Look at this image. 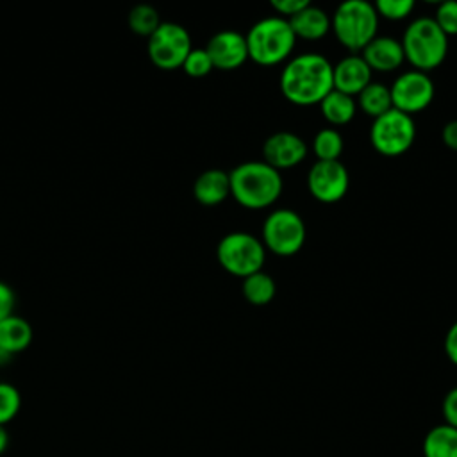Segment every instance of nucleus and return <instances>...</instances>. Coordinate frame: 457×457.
Returning a JSON list of instances; mask_svg holds the SVG:
<instances>
[{
  "mask_svg": "<svg viewBox=\"0 0 457 457\" xmlns=\"http://www.w3.org/2000/svg\"><path fill=\"white\" fill-rule=\"evenodd\" d=\"M248 59L261 66H275L289 61L296 37L289 21L280 16H268L253 23L245 36Z\"/></svg>",
  "mask_w": 457,
  "mask_h": 457,
  "instance_id": "nucleus-5",
  "label": "nucleus"
},
{
  "mask_svg": "<svg viewBox=\"0 0 457 457\" xmlns=\"http://www.w3.org/2000/svg\"><path fill=\"white\" fill-rule=\"evenodd\" d=\"M400 43L405 61H409L414 70L423 73L437 68L448 54V36L430 16L412 20L407 25Z\"/></svg>",
  "mask_w": 457,
  "mask_h": 457,
  "instance_id": "nucleus-3",
  "label": "nucleus"
},
{
  "mask_svg": "<svg viewBox=\"0 0 457 457\" xmlns=\"http://www.w3.org/2000/svg\"><path fill=\"white\" fill-rule=\"evenodd\" d=\"M423 457H457V428L446 423L432 427L421 443Z\"/></svg>",
  "mask_w": 457,
  "mask_h": 457,
  "instance_id": "nucleus-19",
  "label": "nucleus"
},
{
  "mask_svg": "<svg viewBox=\"0 0 457 457\" xmlns=\"http://www.w3.org/2000/svg\"><path fill=\"white\" fill-rule=\"evenodd\" d=\"M214 68L230 71L243 66L248 61V46L243 34L236 30L216 32L205 46Z\"/></svg>",
  "mask_w": 457,
  "mask_h": 457,
  "instance_id": "nucleus-13",
  "label": "nucleus"
},
{
  "mask_svg": "<svg viewBox=\"0 0 457 457\" xmlns=\"http://www.w3.org/2000/svg\"><path fill=\"white\" fill-rule=\"evenodd\" d=\"M32 336V325L18 314H11L0 321V350L11 355L29 348Z\"/></svg>",
  "mask_w": 457,
  "mask_h": 457,
  "instance_id": "nucleus-18",
  "label": "nucleus"
},
{
  "mask_svg": "<svg viewBox=\"0 0 457 457\" xmlns=\"http://www.w3.org/2000/svg\"><path fill=\"white\" fill-rule=\"evenodd\" d=\"M434 21L448 37L457 36V2L446 0V2L439 4L436 9Z\"/></svg>",
  "mask_w": 457,
  "mask_h": 457,
  "instance_id": "nucleus-28",
  "label": "nucleus"
},
{
  "mask_svg": "<svg viewBox=\"0 0 457 457\" xmlns=\"http://www.w3.org/2000/svg\"><path fill=\"white\" fill-rule=\"evenodd\" d=\"M307 228L302 216L293 209H275L262 223V245L280 257L295 255L302 250Z\"/></svg>",
  "mask_w": 457,
  "mask_h": 457,
  "instance_id": "nucleus-7",
  "label": "nucleus"
},
{
  "mask_svg": "<svg viewBox=\"0 0 457 457\" xmlns=\"http://www.w3.org/2000/svg\"><path fill=\"white\" fill-rule=\"evenodd\" d=\"M287 21L296 39L318 41L325 37L327 32L330 30V16L321 7H316L312 4L303 7Z\"/></svg>",
  "mask_w": 457,
  "mask_h": 457,
  "instance_id": "nucleus-17",
  "label": "nucleus"
},
{
  "mask_svg": "<svg viewBox=\"0 0 457 457\" xmlns=\"http://www.w3.org/2000/svg\"><path fill=\"white\" fill-rule=\"evenodd\" d=\"M230 195L246 209H266L282 195V175L264 161H248L228 171Z\"/></svg>",
  "mask_w": 457,
  "mask_h": 457,
  "instance_id": "nucleus-2",
  "label": "nucleus"
},
{
  "mask_svg": "<svg viewBox=\"0 0 457 457\" xmlns=\"http://www.w3.org/2000/svg\"><path fill=\"white\" fill-rule=\"evenodd\" d=\"M14 303H16V295L12 287L5 282L0 280V321L5 320L7 316L14 314Z\"/></svg>",
  "mask_w": 457,
  "mask_h": 457,
  "instance_id": "nucleus-31",
  "label": "nucleus"
},
{
  "mask_svg": "<svg viewBox=\"0 0 457 457\" xmlns=\"http://www.w3.org/2000/svg\"><path fill=\"white\" fill-rule=\"evenodd\" d=\"M373 5L378 18H386L389 21L405 20L414 11L412 0H377Z\"/></svg>",
  "mask_w": 457,
  "mask_h": 457,
  "instance_id": "nucleus-27",
  "label": "nucleus"
},
{
  "mask_svg": "<svg viewBox=\"0 0 457 457\" xmlns=\"http://www.w3.org/2000/svg\"><path fill=\"white\" fill-rule=\"evenodd\" d=\"M241 289H243V296L248 303L261 307V305L270 303L275 298L277 284L268 273H264L261 270V271L243 278Z\"/></svg>",
  "mask_w": 457,
  "mask_h": 457,
  "instance_id": "nucleus-22",
  "label": "nucleus"
},
{
  "mask_svg": "<svg viewBox=\"0 0 457 457\" xmlns=\"http://www.w3.org/2000/svg\"><path fill=\"white\" fill-rule=\"evenodd\" d=\"M371 73L361 54H350L334 66V89L355 98L371 82Z\"/></svg>",
  "mask_w": 457,
  "mask_h": 457,
  "instance_id": "nucleus-14",
  "label": "nucleus"
},
{
  "mask_svg": "<svg viewBox=\"0 0 457 457\" xmlns=\"http://www.w3.org/2000/svg\"><path fill=\"white\" fill-rule=\"evenodd\" d=\"M357 107L364 111V114L371 116L373 120L393 109L391 102V91L386 84L382 82H370L355 98Z\"/></svg>",
  "mask_w": 457,
  "mask_h": 457,
  "instance_id": "nucleus-21",
  "label": "nucleus"
},
{
  "mask_svg": "<svg viewBox=\"0 0 457 457\" xmlns=\"http://www.w3.org/2000/svg\"><path fill=\"white\" fill-rule=\"evenodd\" d=\"M309 193L321 204L339 202L350 187V175L341 161H316L307 173Z\"/></svg>",
  "mask_w": 457,
  "mask_h": 457,
  "instance_id": "nucleus-11",
  "label": "nucleus"
},
{
  "mask_svg": "<svg viewBox=\"0 0 457 457\" xmlns=\"http://www.w3.org/2000/svg\"><path fill=\"white\" fill-rule=\"evenodd\" d=\"M7 446H9V434H7V428L0 425V455L7 450Z\"/></svg>",
  "mask_w": 457,
  "mask_h": 457,
  "instance_id": "nucleus-34",
  "label": "nucleus"
},
{
  "mask_svg": "<svg viewBox=\"0 0 457 457\" xmlns=\"http://www.w3.org/2000/svg\"><path fill=\"white\" fill-rule=\"evenodd\" d=\"M393 109L405 114H414L427 109L436 95V86L428 73L411 70L400 73L389 86Z\"/></svg>",
  "mask_w": 457,
  "mask_h": 457,
  "instance_id": "nucleus-10",
  "label": "nucleus"
},
{
  "mask_svg": "<svg viewBox=\"0 0 457 457\" xmlns=\"http://www.w3.org/2000/svg\"><path fill=\"white\" fill-rule=\"evenodd\" d=\"M21 409V395L20 391L9 384L0 382V425H7L16 418Z\"/></svg>",
  "mask_w": 457,
  "mask_h": 457,
  "instance_id": "nucleus-25",
  "label": "nucleus"
},
{
  "mask_svg": "<svg viewBox=\"0 0 457 457\" xmlns=\"http://www.w3.org/2000/svg\"><path fill=\"white\" fill-rule=\"evenodd\" d=\"M193 195L196 202L202 205H207V207L220 205L230 195L228 173L220 168H211L202 171L193 184Z\"/></svg>",
  "mask_w": 457,
  "mask_h": 457,
  "instance_id": "nucleus-16",
  "label": "nucleus"
},
{
  "mask_svg": "<svg viewBox=\"0 0 457 457\" xmlns=\"http://www.w3.org/2000/svg\"><path fill=\"white\" fill-rule=\"evenodd\" d=\"M216 259L227 273L246 278L262 270L266 248L255 236L236 230L220 239L216 246Z\"/></svg>",
  "mask_w": 457,
  "mask_h": 457,
  "instance_id": "nucleus-6",
  "label": "nucleus"
},
{
  "mask_svg": "<svg viewBox=\"0 0 457 457\" xmlns=\"http://www.w3.org/2000/svg\"><path fill=\"white\" fill-rule=\"evenodd\" d=\"M441 139H443L446 148L457 152V120H452V121L445 123L443 132H441Z\"/></svg>",
  "mask_w": 457,
  "mask_h": 457,
  "instance_id": "nucleus-33",
  "label": "nucleus"
},
{
  "mask_svg": "<svg viewBox=\"0 0 457 457\" xmlns=\"http://www.w3.org/2000/svg\"><path fill=\"white\" fill-rule=\"evenodd\" d=\"M320 109L323 118L330 123V125H346L353 120L355 112H357V102L353 96L345 95L337 89H332L321 102H320Z\"/></svg>",
  "mask_w": 457,
  "mask_h": 457,
  "instance_id": "nucleus-20",
  "label": "nucleus"
},
{
  "mask_svg": "<svg viewBox=\"0 0 457 457\" xmlns=\"http://www.w3.org/2000/svg\"><path fill=\"white\" fill-rule=\"evenodd\" d=\"M378 14L375 5L364 0H346L339 4L330 18V30L336 39L352 54H361L377 37Z\"/></svg>",
  "mask_w": 457,
  "mask_h": 457,
  "instance_id": "nucleus-4",
  "label": "nucleus"
},
{
  "mask_svg": "<svg viewBox=\"0 0 457 457\" xmlns=\"http://www.w3.org/2000/svg\"><path fill=\"white\" fill-rule=\"evenodd\" d=\"M416 137V125L412 116L389 109L382 116L375 118L370 129L371 146L386 157H398L405 154Z\"/></svg>",
  "mask_w": 457,
  "mask_h": 457,
  "instance_id": "nucleus-8",
  "label": "nucleus"
},
{
  "mask_svg": "<svg viewBox=\"0 0 457 457\" xmlns=\"http://www.w3.org/2000/svg\"><path fill=\"white\" fill-rule=\"evenodd\" d=\"M309 0H271V7L275 12L280 14V18L289 20L296 12H300L303 7H307Z\"/></svg>",
  "mask_w": 457,
  "mask_h": 457,
  "instance_id": "nucleus-30",
  "label": "nucleus"
},
{
  "mask_svg": "<svg viewBox=\"0 0 457 457\" xmlns=\"http://www.w3.org/2000/svg\"><path fill=\"white\" fill-rule=\"evenodd\" d=\"M148 57L161 70L182 68L187 54L193 50L189 32L175 21H161L148 37Z\"/></svg>",
  "mask_w": 457,
  "mask_h": 457,
  "instance_id": "nucleus-9",
  "label": "nucleus"
},
{
  "mask_svg": "<svg viewBox=\"0 0 457 457\" xmlns=\"http://www.w3.org/2000/svg\"><path fill=\"white\" fill-rule=\"evenodd\" d=\"M316 161H339L343 154V137L336 129H321L312 139Z\"/></svg>",
  "mask_w": 457,
  "mask_h": 457,
  "instance_id": "nucleus-24",
  "label": "nucleus"
},
{
  "mask_svg": "<svg viewBox=\"0 0 457 457\" xmlns=\"http://www.w3.org/2000/svg\"><path fill=\"white\" fill-rule=\"evenodd\" d=\"M182 70H184V73H186L187 77L202 79V77L209 75V73L214 70V66H212L211 57H209V54L205 52V48H193V50L187 54L186 61L182 62Z\"/></svg>",
  "mask_w": 457,
  "mask_h": 457,
  "instance_id": "nucleus-26",
  "label": "nucleus"
},
{
  "mask_svg": "<svg viewBox=\"0 0 457 457\" xmlns=\"http://www.w3.org/2000/svg\"><path fill=\"white\" fill-rule=\"evenodd\" d=\"M334 64L321 54H300L286 62L278 86L282 96L293 105L307 107L320 102L334 89Z\"/></svg>",
  "mask_w": 457,
  "mask_h": 457,
  "instance_id": "nucleus-1",
  "label": "nucleus"
},
{
  "mask_svg": "<svg viewBox=\"0 0 457 457\" xmlns=\"http://www.w3.org/2000/svg\"><path fill=\"white\" fill-rule=\"evenodd\" d=\"M127 21H129V29L134 34L145 36V37H150L155 32V29L161 25L159 12L150 4H137V5H134L129 11Z\"/></svg>",
  "mask_w": 457,
  "mask_h": 457,
  "instance_id": "nucleus-23",
  "label": "nucleus"
},
{
  "mask_svg": "<svg viewBox=\"0 0 457 457\" xmlns=\"http://www.w3.org/2000/svg\"><path fill=\"white\" fill-rule=\"evenodd\" d=\"M443 346H445V353H446L448 361L457 366V321L448 328Z\"/></svg>",
  "mask_w": 457,
  "mask_h": 457,
  "instance_id": "nucleus-32",
  "label": "nucleus"
},
{
  "mask_svg": "<svg viewBox=\"0 0 457 457\" xmlns=\"http://www.w3.org/2000/svg\"><path fill=\"white\" fill-rule=\"evenodd\" d=\"M441 412H443V423L455 427L457 428V386L452 387L445 398H443V405H441Z\"/></svg>",
  "mask_w": 457,
  "mask_h": 457,
  "instance_id": "nucleus-29",
  "label": "nucleus"
},
{
  "mask_svg": "<svg viewBox=\"0 0 457 457\" xmlns=\"http://www.w3.org/2000/svg\"><path fill=\"white\" fill-rule=\"evenodd\" d=\"M361 57L371 71L384 73L398 70L405 61L402 43L389 36H377L375 39H371L361 52Z\"/></svg>",
  "mask_w": 457,
  "mask_h": 457,
  "instance_id": "nucleus-15",
  "label": "nucleus"
},
{
  "mask_svg": "<svg viewBox=\"0 0 457 457\" xmlns=\"http://www.w3.org/2000/svg\"><path fill=\"white\" fill-rule=\"evenodd\" d=\"M307 157L305 141L293 132L278 130L262 143V161L277 171L293 168Z\"/></svg>",
  "mask_w": 457,
  "mask_h": 457,
  "instance_id": "nucleus-12",
  "label": "nucleus"
}]
</instances>
